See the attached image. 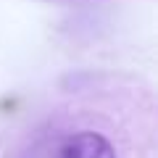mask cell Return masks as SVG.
<instances>
[{"label": "cell", "mask_w": 158, "mask_h": 158, "mask_svg": "<svg viewBox=\"0 0 158 158\" xmlns=\"http://www.w3.org/2000/svg\"><path fill=\"white\" fill-rule=\"evenodd\" d=\"M32 158H116V150L106 135L95 129H77L40 142Z\"/></svg>", "instance_id": "obj_1"}]
</instances>
